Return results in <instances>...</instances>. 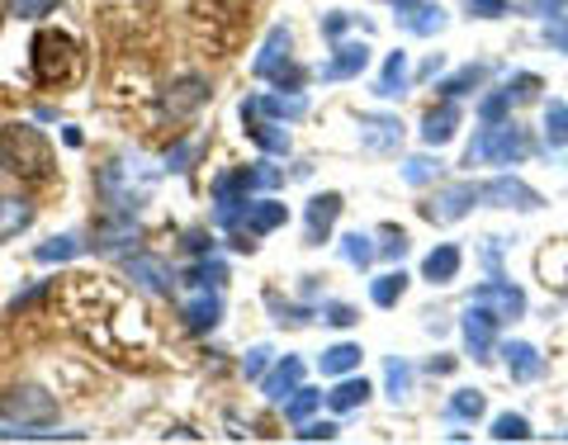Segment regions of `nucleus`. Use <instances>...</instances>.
Instances as JSON below:
<instances>
[{
    "label": "nucleus",
    "mask_w": 568,
    "mask_h": 445,
    "mask_svg": "<svg viewBox=\"0 0 568 445\" xmlns=\"http://www.w3.org/2000/svg\"><path fill=\"white\" fill-rule=\"evenodd\" d=\"M152 185H157V171L143 157H114L95 171V190H100L110 213H138L152 199Z\"/></svg>",
    "instance_id": "obj_1"
},
{
    "label": "nucleus",
    "mask_w": 568,
    "mask_h": 445,
    "mask_svg": "<svg viewBox=\"0 0 568 445\" xmlns=\"http://www.w3.org/2000/svg\"><path fill=\"white\" fill-rule=\"evenodd\" d=\"M0 171L38 185V181H52L58 161H52V147L34 124H5L0 128Z\"/></svg>",
    "instance_id": "obj_2"
},
{
    "label": "nucleus",
    "mask_w": 568,
    "mask_h": 445,
    "mask_svg": "<svg viewBox=\"0 0 568 445\" xmlns=\"http://www.w3.org/2000/svg\"><path fill=\"white\" fill-rule=\"evenodd\" d=\"M531 157V138H526L521 124H511V119H503V124H483L479 133H473L469 152L465 161L469 166H517V161Z\"/></svg>",
    "instance_id": "obj_3"
},
{
    "label": "nucleus",
    "mask_w": 568,
    "mask_h": 445,
    "mask_svg": "<svg viewBox=\"0 0 568 445\" xmlns=\"http://www.w3.org/2000/svg\"><path fill=\"white\" fill-rule=\"evenodd\" d=\"M81 72V48L58 29H44L34 38V81L38 86H66Z\"/></svg>",
    "instance_id": "obj_4"
},
{
    "label": "nucleus",
    "mask_w": 568,
    "mask_h": 445,
    "mask_svg": "<svg viewBox=\"0 0 568 445\" xmlns=\"http://www.w3.org/2000/svg\"><path fill=\"white\" fill-rule=\"evenodd\" d=\"M0 412H5L15 427H48L52 417H58V398L38 384H20L0 398Z\"/></svg>",
    "instance_id": "obj_5"
},
{
    "label": "nucleus",
    "mask_w": 568,
    "mask_h": 445,
    "mask_svg": "<svg viewBox=\"0 0 568 445\" xmlns=\"http://www.w3.org/2000/svg\"><path fill=\"white\" fill-rule=\"evenodd\" d=\"M459 332H465V350L473 360H493V350H497V313H489L483 304H469V313L459 318Z\"/></svg>",
    "instance_id": "obj_6"
},
{
    "label": "nucleus",
    "mask_w": 568,
    "mask_h": 445,
    "mask_svg": "<svg viewBox=\"0 0 568 445\" xmlns=\"http://www.w3.org/2000/svg\"><path fill=\"white\" fill-rule=\"evenodd\" d=\"M479 199H483V205H493V209H521V213H531V209L545 205L540 190H531V185L517 181V175H497V181L479 185Z\"/></svg>",
    "instance_id": "obj_7"
},
{
    "label": "nucleus",
    "mask_w": 568,
    "mask_h": 445,
    "mask_svg": "<svg viewBox=\"0 0 568 445\" xmlns=\"http://www.w3.org/2000/svg\"><path fill=\"white\" fill-rule=\"evenodd\" d=\"M205 100H209V81L199 76V72L175 76L171 86H166V96H161V104H166L171 119H195L199 110H205Z\"/></svg>",
    "instance_id": "obj_8"
},
{
    "label": "nucleus",
    "mask_w": 568,
    "mask_h": 445,
    "mask_svg": "<svg viewBox=\"0 0 568 445\" xmlns=\"http://www.w3.org/2000/svg\"><path fill=\"white\" fill-rule=\"evenodd\" d=\"M473 205H479V185L459 181V185H445V190H436L431 205H422V219L427 223H459Z\"/></svg>",
    "instance_id": "obj_9"
},
{
    "label": "nucleus",
    "mask_w": 568,
    "mask_h": 445,
    "mask_svg": "<svg viewBox=\"0 0 568 445\" xmlns=\"http://www.w3.org/2000/svg\"><path fill=\"white\" fill-rule=\"evenodd\" d=\"M473 304H483L489 313H497V322L526 313V294L511 285V280H483V285L473 289Z\"/></svg>",
    "instance_id": "obj_10"
},
{
    "label": "nucleus",
    "mask_w": 568,
    "mask_h": 445,
    "mask_svg": "<svg viewBox=\"0 0 568 445\" xmlns=\"http://www.w3.org/2000/svg\"><path fill=\"white\" fill-rule=\"evenodd\" d=\"M251 114H266V119H280V124H294V119L308 114V96L304 90H284V96H256L242 104V119Z\"/></svg>",
    "instance_id": "obj_11"
},
{
    "label": "nucleus",
    "mask_w": 568,
    "mask_h": 445,
    "mask_svg": "<svg viewBox=\"0 0 568 445\" xmlns=\"http://www.w3.org/2000/svg\"><path fill=\"white\" fill-rule=\"evenodd\" d=\"M336 213H342V195H336V190L308 199V213H304V237H308V247H322V237L332 233Z\"/></svg>",
    "instance_id": "obj_12"
},
{
    "label": "nucleus",
    "mask_w": 568,
    "mask_h": 445,
    "mask_svg": "<svg viewBox=\"0 0 568 445\" xmlns=\"http://www.w3.org/2000/svg\"><path fill=\"white\" fill-rule=\"evenodd\" d=\"M128 280H133V285H143L147 294H157V299H166V294L175 289L171 265L157 261V256H133V261H128Z\"/></svg>",
    "instance_id": "obj_13"
},
{
    "label": "nucleus",
    "mask_w": 568,
    "mask_h": 445,
    "mask_svg": "<svg viewBox=\"0 0 568 445\" xmlns=\"http://www.w3.org/2000/svg\"><path fill=\"white\" fill-rule=\"evenodd\" d=\"M360 143L370 147V152H394L403 143L398 114H360Z\"/></svg>",
    "instance_id": "obj_14"
},
{
    "label": "nucleus",
    "mask_w": 568,
    "mask_h": 445,
    "mask_svg": "<svg viewBox=\"0 0 568 445\" xmlns=\"http://www.w3.org/2000/svg\"><path fill=\"white\" fill-rule=\"evenodd\" d=\"M299 384H304V360H299V356H284L275 370L261 374V394H266L270 403H284Z\"/></svg>",
    "instance_id": "obj_15"
},
{
    "label": "nucleus",
    "mask_w": 568,
    "mask_h": 445,
    "mask_svg": "<svg viewBox=\"0 0 568 445\" xmlns=\"http://www.w3.org/2000/svg\"><path fill=\"white\" fill-rule=\"evenodd\" d=\"M181 318H185L189 332H213L219 327V318H223V299L219 294H209V289H199L195 299L181 304Z\"/></svg>",
    "instance_id": "obj_16"
},
{
    "label": "nucleus",
    "mask_w": 568,
    "mask_h": 445,
    "mask_svg": "<svg viewBox=\"0 0 568 445\" xmlns=\"http://www.w3.org/2000/svg\"><path fill=\"white\" fill-rule=\"evenodd\" d=\"M247 138L261 147V152H270V157H289V147H294V138H289V128L280 124V119H247Z\"/></svg>",
    "instance_id": "obj_17"
},
{
    "label": "nucleus",
    "mask_w": 568,
    "mask_h": 445,
    "mask_svg": "<svg viewBox=\"0 0 568 445\" xmlns=\"http://www.w3.org/2000/svg\"><path fill=\"white\" fill-rule=\"evenodd\" d=\"M289 48H294V38H289V29H284V24H275V29L266 34V44H261V52H256L251 72L261 76V81H270V72H275L280 62H289Z\"/></svg>",
    "instance_id": "obj_18"
},
{
    "label": "nucleus",
    "mask_w": 568,
    "mask_h": 445,
    "mask_svg": "<svg viewBox=\"0 0 568 445\" xmlns=\"http://www.w3.org/2000/svg\"><path fill=\"white\" fill-rule=\"evenodd\" d=\"M365 66H370V48H365V44H336L332 48V62L322 66V76H328V81H346V76H360Z\"/></svg>",
    "instance_id": "obj_19"
},
{
    "label": "nucleus",
    "mask_w": 568,
    "mask_h": 445,
    "mask_svg": "<svg viewBox=\"0 0 568 445\" xmlns=\"http://www.w3.org/2000/svg\"><path fill=\"white\" fill-rule=\"evenodd\" d=\"M455 128H459V104L445 100V104H436V110L422 119V143L427 147H445L455 138Z\"/></svg>",
    "instance_id": "obj_20"
},
{
    "label": "nucleus",
    "mask_w": 568,
    "mask_h": 445,
    "mask_svg": "<svg viewBox=\"0 0 568 445\" xmlns=\"http://www.w3.org/2000/svg\"><path fill=\"white\" fill-rule=\"evenodd\" d=\"M34 223V205L24 195H0V242L20 237Z\"/></svg>",
    "instance_id": "obj_21"
},
{
    "label": "nucleus",
    "mask_w": 568,
    "mask_h": 445,
    "mask_svg": "<svg viewBox=\"0 0 568 445\" xmlns=\"http://www.w3.org/2000/svg\"><path fill=\"white\" fill-rule=\"evenodd\" d=\"M398 24L417 38H431L445 29V10L436 5V0H427V5H412V10H398Z\"/></svg>",
    "instance_id": "obj_22"
},
{
    "label": "nucleus",
    "mask_w": 568,
    "mask_h": 445,
    "mask_svg": "<svg viewBox=\"0 0 568 445\" xmlns=\"http://www.w3.org/2000/svg\"><path fill=\"white\" fill-rule=\"evenodd\" d=\"M403 90H408V52H388L384 72L374 81V96L379 100H398Z\"/></svg>",
    "instance_id": "obj_23"
},
{
    "label": "nucleus",
    "mask_w": 568,
    "mask_h": 445,
    "mask_svg": "<svg viewBox=\"0 0 568 445\" xmlns=\"http://www.w3.org/2000/svg\"><path fill=\"white\" fill-rule=\"evenodd\" d=\"M503 360H507V374L521 384L540 374V350L531 342H503Z\"/></svg>",
    "instance_id": "obj_24"
},
{
    "label": "nucleus",
    "mask_w": 568,
    "mask_h": 445,
    "mask_svg": "<svg viewBox=\"0 0 568 445\" xmlns=\"http://www.w3.org/2000/svg\"><path fill=\"white\" fill-rule=\"evenodd\" d=\"M128 242H138V227H133V213H114L110 223L95 227V247L100 251H119L128 247Z\"/></svg>",
    "instance_id": "obj_25"
},
{
    "label": "nucleus",
    "mask_w": 568,
    "mask_h": 445,
    "mask_svg": "<svg viewBox=\"0 0 568 445\" xmlns=\"http://www.w3.org/2000/svg\"><path fill=\"white\" fill-rule=\"evenodd\" d=\"M459 261H465V256H459V247H450V242H445V247H436L422 261V275L431 280V285H450V280L459 275Z\"/></svg>",
    "instance_id": "obj_26"
},
{
    "label": "nucleus",
    "mask_w": 568,
    "mask_h": 445,
    "mask_svg": "<svg viewBox=\"0 0 568 445\" xmlns=\"http://www.w3.org/2000/svg\"><path fill=\"white\" fill-rule=\"evenodd\" d=\"M483 81H489V66L483 62H469V66H459V72H450L441 81V96L445 100H459V96H469V90H479Z\"/></svg>",
    "instance_id": "obj_27"
},
{
    "label": "nucleus",
    "mask_w": 568,
    "mask_h": 445,
    "mask_svg": "<svg viewBox=\"0 0 568 445\" xmlns=\"http://www.w3.org/2000/svg\"><path fill=\"white\" fill-rule=\"evenodd\" d=\"M86 251V242H81L76 233H62V237H52V242H44V247H38L34 256L44 265H62V261H72V256H81Z\"/></svg>",
    "instance_id": "obj_28"
},
{
    "label": "nucleus",
    "mask_w": 568,
    "mask_h": 445,
    "mask_svg": "<svg viewBox=\"0 0 568 445\" xmlns=\"http://www.w3.org/2000/svg\"><path fill=\"white\" fill-rule=\"evenodd\" d=\"M360 356L365 350L356 342H336L332 350H322V374H350L360 366Z\"/></svg>",
    "instance_id": "obj_29"
},
{
    "label": "nucleus",
    "mask_w": 568,
    "mask_h": 445,
    "mask_svg": "<svg viewBox=\"0 0 568 445\" xmlns=\"http://www.w3.org/2000/svg\"><path fill=\"white\" fill-rule=\"evenodd\" d=\"M545 147L550 152L568 147V104L564 100H550V110H545Z\"/></svg>",
    "instance_id": "obj_30"
},
{
    "label": "nucleus",
    "mask_w": 568,
    "mask_h": 445,
    "mask_svg": "<svg viewBox=\"0 0 568 445\" xmlns=\"http://www.w3.org/2000/svg\"><path fill=\"white\" fill-rule=\"evenodd\" d=\"M403 294H408V275H403V271H388V275H379L374 285H370V299H374L379 308H394Z\"/></svg>",
    "instance_id": "obj_31"
},
{
    "label": "nucleus",
    "mask_w": 568,
    "mask_h": 445,
    "mask_svg": "<svg viewBox=\"0 0 568 445\" xmlns=\"http://www.w3.org/2000/svg\"><path fill=\"white\" fill-rule=\"evenodd\" d=\"M365 398H370V384H365V380H342V384H336L332 394H328L332 412H350V408H360Z\"/></svg>",
    "instance_id": "obj_32"
},
{
    "label": "nucleus",
    "mask_w": 568,
    "mask_h": 445,
    "mask_svg": "<svg viewBox=\"0 0 568 445\" xmlns=\"http://www.w3.org/2000/svg\"><path fill=\"white\" fill-rule=\"evenodd\" d=\"M342 256H346L350 265H360V271H365V265H374L379 247H374L370 233H346V237H342Z\"/></svg>",
    "instance_id": "obj_33"
},
{
    "label": "nucleus",
    "mask_w": 568,
    "mask_h": 445,
    "mask_svg": "<svg viewBox=\"0 0 568 445\" xmlns=\"http://www.w3.org/2000/svg\"><path fill=\"white\" fill-rule=\"evenodd\" d=\"M384 384H388V398H408V394H412V366H408V360H403V356H388Z\"/></svg>",
    "instance_id": "obj_34"
},
{
    "label": "nucleus",
    "mask_w": 568,
    "mask_h": 445,
    "mask_svg": "<svg viewBox=\"0 0 568 445\" xmlns=\"http://www.w3.org/2000/svg\"><path fill=\"white\" fill-rule=\"evenodd\" d=\"M483 408H489V398H483L479 388H459L450 398V417H459V422H479Z\"/></svg>",
    "instance_id": "obj_35"
},
{
    "label": "nucleus",
    "mask_w": 568,
    "mask_h": 445,
    "mask_svg": "<svg viewBox=\"0 0 568 445\" xmlns=\"http://www.w3.org/2000/svg\"><path fill=\"white\" fill-rule=\"evenodd\" d=\"M318 403H322V394H313V388H294L289 398H284V417H289V422H308V417L318 412Z\"/></svg>",
    "instance_id": "obj_36"
},
{
    "label": "nucleus",
    "mask_w": 568,
    "mask_h": 445,
    "mask_svg": "<svg viewBox=\"0 0 568 445\" xmlns=\"http://www.w3.org/2000/svg\"><path fill=\"white\" fill-rule=\"evenodd\" d=\"M223 280H227V265L219 261V256H209V261L189 265V285H195V289H219Z\"/></svg>",
    "instance_id": "obj_37"
},
{
    "label": "nucleus",
    "mask_w": 568,
    "mask_h": 445,
    "mask_svg": "<svg viewBox=\"0 0 568 445\" xmlns=\"http://www.w3.org/2000/svg\"><path fill=\"white\" fill-rule=\"evenodd\" d=\"M493 441H531V422H526L521 412L493 417Z\"/></svg>",
    "instance_id": "obj_38"
},
{
    "label": "nucleus",
    "mask_w": 568,
    "mask_h": 445,
    "mask_svg": "<svg viewBox=\"0 0 568 445\" xmlns=\"http://www.w3.org/2000/svg\"><path fill=\"white\" fill-rule=\"evenodd\" d=\"M503 96H507L511 104H531V100L540 96V76H535V72H517V76H511L507 86H503Z\"/></svg>",
    "instance_id": "obj_39"
},
{
    "label": "nucleus",
    "mask_w": 568,
    "mask_h": 445,
    "mask_svg": "<svg viewBox=\"0 0 568 445\" xmlns=\"http://www.w3.org/2000/svg\"><path fill=\"white\" fill-rule=\"evenodd\" d=\"M441 175V161H431V157H408L403 161V181L408 185H427V181H436Z\"/></svg>",
    "instance_id": "obj_40"
},
{
    "label": "nucleus",
    "mask_w": 568,
    "mask_h": 445,
    "mask_svg": "<svg viewBox=\"0 0 568 445\" xmlns=\"http://www.w3.org/2000/svg\"><path fill=\"white\" fill-rule=\"evenodd\" d=\"M242 171H247V185H251V190H275V185L284 181V171L270 166V161H251V166H242Z\"/></svg>",
    "instance_id": "obj_41"
},
{
    "label": "nucleus",
    "mask_w": 568,
    "mask_h": 445,
    "mask_svg": "<svg viewBox=\"0 0 568 445\" xmlns=\"http://www.w3.org/2000/svg\"><path fill=\"white\" fill-rule=\"evenodd\" d=\"M318 318L328 322V327H356V322H360V313H356L350 304H322Z\"/></svg>",
    "instance_id": "obj_42"
},
{
    "label": "nucleus",
    "mask_w": 568,
    "mask_h": 445,
    "mask_svg": "<svg viewBox=\"0 0 568 445\" xmlns=\"http://www.w3.org/2000/svg\"><path fill=\"white\" fill-rule=\"evenodd\" d=\"M58 10V0H10V15L15 20H44Z\"/></svg>",
    "instance_id": "obj_43"
},
{
    "label": "nucleus",
    "mask_w": 568,
    "mask_h": 445,
    "mask_svg": "<svg viewBox=\"0 0 568 445\" xmlns=\"http://www.w3.org/2000/svg\"><path fill=\"white\" fill-rule=\"evenodd\" d=\"M350 24H356V15H346V10H332V15L322 20V38H328V44H342Z\"/></svg>",
    "instance_id": "obj_44"
},
{
    "label": "nucleus",
    "mask_w": 568,
    "mask_h": 445,
    "mask_svg": "<svg viewBox=\"0 0 568 445\" xmlns=\"http://www.w3.org/2000/svg\"><path fill=\"white\" fill-rule=\"evenodd\" d=\"M266 366H270V346H251L247 356H242V374H247V380H261Z\"/></svg>",
    "instance_id": "obj_45"
},
{
    "label": "nucleus",
    "mask_w": 568,
    "mask_h": 445,
    "mask_svg": "<svg viewBox=\"0 0 568 445\" xmlns=\"http://www.w3.org/2000/svg\"><path fill=\"white\" fill-rule=\"evenodd\" d=\"M507 110H511V100L503 96V90H497V96H489V100L479 104V119H483V124H503Z\"/></svg>",
    "instance_id": "obj_46"
},
{
    "label": "nucleus",
    "mask_w": 568,
    "mask_h": 445,
    "mask_svg": "<svg viewBox=\"0 0 568 445\" xmlns=\"http://www.w3.org/2000/svg\"><path fill=\"white\" fill-rule=\"evenodd\" d=\"M270 308H275V322H280V327H284V322H289V327H304V322H308V308H294V304H280V294H270Z\"/></svg>",
    "instance_id": "obj_47"
},
{
    "label": "nucleus",
    "mask_w": 568,
    "mask_h": 445,
    "mask_svg": "<svg viewBox=\"0 0 568 445\" xmlns=\"http://www.w3.org/2000/svg\"><path fill=\"white\" fill-rule=\"evenodd\" d=\"M195 157H199L195 143H175L166 152V171H189V161H195Z\"/></svg>",
    "instance_id": "obj_48"
},
{
    "label": "nucleus",
    "mask_w": 568,
    "mask_h": 445,
    "mask_svg": "<svg viewBox=\"0 0 568 445\" xmlns=\"http://www.w3.org/2000/svg\"><path fill=\"white\" fill-rule=\"evenodd\" d=\"M336 422H299V441H336Z\"/></svg>",
    "instance_id": "obj_49"
},
{
    "label": "nucleus",
    "mask_w": 568,
    "mask_h": 445,
    "mask_svg": "<svg viewBox=\"0 0 568 445\" xmlns=\"http://www.w3.org/2000/svg\"><path fill=\"white\" fill-rule=\"evenodd\" d=\"M384 237H388V242H384V247H379V256H388V261H403V256H408V233H398V227H388Z\"/></svg>",
    "instance_id": "obj_50"
},
{
    "label": "nucleus",
    "mask_w": 568,
    "mask_h": 445,
    "mask_svg": "<svg viewBox=\"0 0 568 445\" xmlns=\"http://www.w3.org/2000/svg\"><path fill=\"white\" fill-rule=\"evenodd\" d=\"M465 10L469 15H479V20H497L507 10V0H465Z\"/></svg>",
    "instance_id": "obj_51"
},
{
    "label": "nucleus",
    "mask_w": 568,
    "mask_h": 445,
    "mask_svg": "<svg viewBox=\"0 0 568 445\" xmlns=\"http://www.w3.org/2000/svg\"><path fill=\"white\" fill-rule=\"evenodd\" d=\"M185 251H195V256H213V237L205 233V227H189V233H185Z\"/></svg>",
    "instance_id": "obj_52"
},
{
    "label": "nucleus",
    "mask_w": 568,
    "mask_h": 445,
    "mask_svg": "<svg viewBox=\"0 0 568 445\" xmlns=\"http://www.w3.org/2000/svg\"><path fill=\"white\" fill-rule=\"evenodd\" d=\"M568 0H531V15H545V20H559Z\"/></svg>",
    "instance_id": "obj_53"
},
{
    "label": "nucleus",
    "mask_w": 568,
    "mask_h": 445,
    "mask_svg": "<svg viewBox=\"0 0 568 445\" xmlns=\"http://www.w3.org/2000/svg\"><path fill=\"white\" fill-rule=\"evenodd\" d=\"M545 38H550L554 48H564V52H568V20H564V15H559V20H550V29H545Z\"/></svg>",
    "instance_id": "obj_54"
},
{
    "label": "nucleus",
    "mask_w": 568,
    "mask_h": 445,
    "mask_svg": "<svg viewBox=\"0 0 568 445\" xmlns=\"http://www.w3.org/2000/svg\"><path fill=\"white\" fill-rule=\"evenodd\" d=\"M455 370V360L450 356H441V360H431V374H450Z\"/></svg>",
    "instance_id": "obj_55"
},
{
    "label": "nucleus",
    "mask_w": 568,
    "mask_h": 445,
    "mask_svg": "<svg viewBox=\"0 0 568 445\" xmlns=\"http://www.w3.org/2000/svg\"><path fill=\"white\" fill-rule=\"evenodd\" d=\"M388 5H398V10H412V5H427V0H388Z\"/></svg>",
    "instance_id": "obj_56"
},
{
    "label": "nucleus",
    "mask_w": 568,
    "mask_h": 445,
    "mask_svg": "<svg viewBox=\"0 0 568 445\" xmlns=\"http://www.w3.org/2000/svg\"><path fill=\"white\" fill-rule=\"evenodd\" d=\"M0 20H5V0H0Z\"/></svg>",
    "instance_id": "obj_57"
},
{
    "label": "nucleus",
    "mask_w": 568,
    "mask_h": 445,
    "mask_svg": "<svg viewBox=\"0 0 568 445\" xmlns=\"http://www.w3.org/2000/svg\"><path fill=\"white\" fill-rule=\"evenodd\" d=\"M564 441H568V431H564Z\"/></svg>",
    "instance_id": "obj_58"
}]
</instances>
